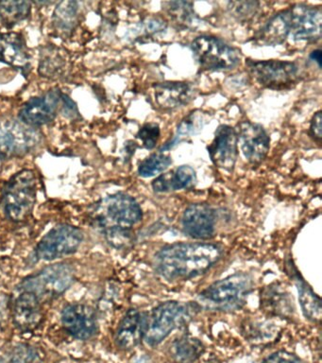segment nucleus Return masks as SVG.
<instances>
[{"label": "nucleus", "mask_w": 322, "mask_h": 363, "mask_svg": "<svg viewBox=\"0 0 322 363\" xmlns=\"http://www.w3.org/2000/svg\"><path fill=\"white\" fill-rule=\"evenodd\" d=\"M199 309L197 303L169 301L160 303L146 318L144 340L151 346L159 345L172 331L188 323Z\"/></svg>", "instance_id": "obj_4"}, {"label": "nucleus", "mask_w": 322, "mask_h": 363, "mask_svg": "<svg viewBox=\"0 0 322 363\" xmlns=\"http://www.w3.org/2000/svg\"><path fill=\"white\" fill-rule=\"evenodd\" d=\"M310 58L314 60L318 65L319 67H321V50H314L311 53Z\"/></svg>", "instance_id": "obj_37"}, {"label": "nucleus", "mask_w": 322, "mask_h": 363, "mask_svg": "<svg viewBox=\"0 0 322 363\" xmlns=\"http://www.w3.org/2000/svg\"><path fill=\"white\" fill-rule=\"evenodd\" d=\"M248 71L258 84L270 89L290 88L299 81V68L295 62L270 60L247 62Z\"/></svg>", "instance_id": "obj_9"}, {"label": "nucleus", "mask_w": 322, "mask_h": 363, "mask_svg": "<svg viewBox=\"0 0 322 363\" xmlns=\"http://www.w3.org/2000/svg\"><path fill=\"white\" fill-rule=\"evenodd\" d=\"M74 279V269L69 264L59 263L27 277L22 281L21 289L32 292L39 300L54 299L67 291Z\"/></svg>", "instance_id": "obj_6"}, {"label": "nucleus", "mask_w": 322, "mask_h": 363, "mask_svg": "<svg viewBox=\"0 0 322 363\" xmlns=\"http://www.w3.org/2000/svg\"><path fill=\"white\" fill-rule=\"evenodd\" d=\"M289 36L295 41H316L321 37L322 13L319 8L299 4L289 9Z\"/></svg>", "instance_id": "obj_11"}, {"label": "nucleus", "mask_w": 322, "mask_h": 363, "mask_svg": "<svg viewBox=\"0 0 322 363\" xmlns=\"http://www.w3.org/2000/svg\"><path fill=\"white\" fill-rule=\"evenodd\" d=\"M0 363H5L4 359H1V357H0Z\"/></svg>", "instance_id": "obj_38"}, {"label": "nucleus", "mask_w": 322, "mask_h": 363, "mask_svg": "<svg viewBox=\"0 0 322 363\" xmlns=\"http://www.w3.org/2000/svg\"><path fill=\"white\" fill-rule=\"evenodd\" d=\"M183 231L196 240L213 237L216 228V214L212 207L205 203L191 204L183 212Z\"/></svg>", "instance_id": "obj_16"}, {"label": "nucleus", "mask_w": 322, "mask_h": 363, "mask_svg": "<svg viewBox=\"0 0 322 363\" xmlns=\"http://www.w3.org/2000/svg\"><path fill=\"white\" fill-rule=\"evenodd\" d=\"M207 122L205 113L202 111H195L180 121L177 127L178 138L191 136L202 132V128Z\"/></svg>", "instance_id": "obj_30"}, {"label": "nucleus", "mask_w": 322, "mask_h": 363, "mask_svg": "<svg viewBox=\"0 0 322 363\" xmlns=\"http://www.w3.org/2000/svg\"><path fill=\"white\" fill-rule=\"evenodd\" d=\"M171 351L178 362L191 363L202 354L203 345L194 337H183L175 340Z\"/></svg>", "instance_id": "obj_26"}, {"label": "nucleus", "mask_w": 322, "mask_h": 363, "mask_svg": "<svg viewBox=\"0 0 322 363\" xmlns=\"http://www.w3.org/2000/svg\"><path fill=\"white\" fill-rule=\"evenodd\" d=\"M208 152L214 166L231 172L238 156L236 129L229 125H220L214 133L213 142L208 147Z\"/></svg>", "instance_id": "obj_14"}, {"label": "nucleus", "mask_w": 322, "mask_h": 363, "mask_svg": "<svg viewBox=\"0 0 322 363\" xmlns=\"http://www.w3.org/2000/svg\"><path fill=\"white\" fill-rule=\"evenodd\" d=\"M197 182L196 172L189 166H180L173 172L163 173L152 182L155 192L190 189Z\"/></svg>", "instance_id": "obj_21"}, {"label": "nucleus", "mask_w": 322, "mask_h": 363, "mask_svg": "<svg viewBox=\"0 0 322 363\" xmlns=\"http://www.w3.org/2000/svg\"><path fill=\"white\" fill-rule=\"evenodd\" d=\"M13 323L22 332L35 330L43 322L44 314L40 300L29 291H23L16 298L13 311Z\"/></svg>", "instance_id": "obj_17"}, {"label": "nucleus", "mask_w": 322, "mask_h": 363, "mask_svg": "<svg viewBox=\"0 0 322 363\" xmlns=\"http://www.w3.org/2000/svg\"><path fill=\"white\" fill-rule=\"evenodd\" d=\"M79 13L78 3L63 1L59 3L53 11V26L62 34H69L77 24Z\"/></svg>", "instance_id": "obj_23"}, {"label": "nucleus", "mask_w": 322, "mask_h": 363, "mask_svg": "<svg viewBox=\"0 0 322 363\" xmlns=\"http://www.w3.org/2000/svg\"><path fill=\"white\" fill-rule=\"evenodd\" d=\"M171 164V156L161 152L154 153L141 162L138 167V174L144 178L154 177L165 172Z\"/></svg>", "instance_id": "obj_28"}, {"label": "nucleus", "mask_w": 322, "mask_h": 363, "mask_svg": "<svg viewBox=\"0 0 322 363\" xmlns=\"http://www.w3.org/2000/svg\"><path fill=\"white\" fill-rule=\"evenodd\" d=\"M83 240V232L77 227L62 224L42 238L36 248V255L43 260L57 259L77 252Z\"/></svg>", "instance_id": "obj_10"}, {"label": "nucleus", "mask_w": 322, "mask_h": 363, "mask_svg": "<svg viewBox=\"0 0 322 363\" xmlns=\"http://www.w3.org/2000/svg\"><path fill=\"white\" fill-rule=\"evenodd\" d=\"M154 99L162 109L173 110L189 104L195 96L193 85L188 82H165L154 84Z\"/></svg>", "instance_id": "obj_18"}, {"label": "nucleus", "mask_w": 322, "mask_h": 363, "mask_svg": "<svg viewBox=\"0 0 322 363\" xmlns=\"http://www.w3.org/2000/svg\"><path fill=\"white\" fill-rule=\"evenodd\" d=\"M298 289L299 303L305 317L313 322H319L321 320V298L315 294L313 289L304 281L299 280Z\"/></svg>", "instance_id": "obj_27"}, {"label": "nucleus", "mask_w": 322, "mask_h": 363, "mask_svg": "<svg viewBox=\"0 0 322 363\" xmlns=\"http://www.w3.org/2000/svg\"><path fill=\"white\" fill-rule=\"evenodd\" d=\"M92 218L108 242L120 249L131 242L132 230L142 220V209L131 196L117 193L96 204Z\"/></svg>", "instance_id": "obj_2"}, {"label": "nucleus", "mask_w": 322, "mask_h": 363, "mask_svg": "<svg viewBox=\"0 0 322 363\" xmlns=\"http://www.w3.org/2000/svg\"><path fill=\"white\" fill-rule=\"evenodd\" d=\"M146 320L145 315L137 309H130L121 320L115 334V343L118 347L130 350L139 345L144 337Z\"/></svg>", "instance_id": "obj_19"}, {"label": "nucleus", "mask_w": 322, "mask_h": 363, "mask_svg": "<svg viewBox=\"0 0 322 363\" xmlns=\"http://www.w3.org/2000/svg\"><path fill=\"white\" fill-rule=\"evenodd\" d=\"M253 289V278L236 274L209 286L197 296V305L212 311H234L245 305Z\"/></svg>", "instance_id": "obj_3"}, {"label": "nucleus", "mask_w": 322, "mask_h": 363, "mask_svg": "<svg viewBox=\"0 0 322 363\" xmlns=\"http://www.w3.org/2000/svg\"><path fill=\"white\" fill-rule=\"evenodd\" d=\"M61 96L58 91L53 90L43 96L30 99L21 108L19 119L30 127L50 123L55 118Z\"/></svg>", "instance_id": "obj_15"}, {"label": "nucleus", "mask_w": 322, "mask_h": 363, "mask_svg": "<svg viewBox=\"0 0 322 363\" xmlns=\"http://www.w3.org/2000/svg\"><path fill=\"white\" fill-rule=\"evenodd\" d=\"M166 11L178 24L191 27L197 24V16L194 13L191 3L177 1L165 3Z\"/></svg>", "instance_id": "obj_29"}, {"label": "nucleus", "mask_w": 322, "mask_h": 363, "mask_svg": "<svg viewBox=\"0 0 322 363\" xmlns=\"http://www.w3.org/2000/svg\"><path fill=\"white\" fill-rule=\"evenodd\" d=\"M66 65L63 55L55 50H47L40 62V71L46 77H56L63 72Z\"/></svg>", "instance_id": "obj_32"}, {"label": "nucleus", "mask_w": 322, "mask_h": 363, "mask_svg": "<svg viewBox=\"0 0 322 363\" xmlns=\"http://www.w3.org/2000/svg\"><path fill=\"white\" fill-rule=\"evenodd\" d=\"M40 135L33 127L13 121H0V158L18 157L38 146Z\"/></svg>", "instance_id": "obj_8"}, {"label": "nucleus", "mask_w": 322, "mask_h": 363, "mask_svg": "<svg viewBox=\"0 0 322 363\" xmlns=\"http://www.w3.org/2000/svg\"><path fill=\"white\" fill-rule=\"evenodd\" d=\"M39 359L38 351L29 345H16L4 359L5 363H35Z\"/></svg>", "instance_id": "obj_31"}, {"label": "nucleus", "mask_w": 322, "mask_h": 363, "mask_svg": "<svg viewBox=\"0 0 322 363\" xmlns=\"http://www.w3.org/2000/svg\"><path fill=\"white\" fill-rule=\"evenodd\" d=\"M222 249L212 243H175L155 255L158 274L168 281L188 280L207 272L220 259Z\"/></svg>", "instance_id": "obj_1"}, {"label": "nucleus", "mask_w": 322, "mask_h": 363, "mask_svg": "<svg viewBox=\"0 0 322 363\" xmlns=\"http://www.w3.org/2000/svg\"><path fill=\"white\" fill-rule=\"evenodd\" d=\"M137 138L142 142L146 150L154 149L160 138V127L156 123H146L137 133Z\"/></svg>", "instance_id": "obj_33"}, {"label": "nucleus", "mask_w": 322, "mask_h": 363, "mask_svg": "<svg viewBox=\"0 0 322 363\" xmlns=\"http://www.w3.org/2000/svg\"><path fill=\"white\" fill-rule=\"evenodd\" d=\"M237 142L250 163H261L270 150V139L261 125L243 121L236 130Z\"/></svg>", "instance_id": "obj_12"}, {"label": "nucleus", "mask_w": 322, "mask_h": 363, "mask_svg": "<svg viewBox=\"0 0 322 363\" xmlns=\"http://www.w3.org/2000/svg\"><path fill=\"white\" fill-rule=\"evenodd\" d=\"M231 13L239 19H248L256 13L259 3L231 2Z\"/></svg>", "instance_id": "obj_34"}, {"label": "nucleus", "mask_w": 322, "mask_h": 363, "mask_svg": "<svg viewBox=\"0 0 322 363\" xmlns=\"http://www.w3.org/2000/svg\"><path fill=\"white\" fill-rule=\"evenodd\" d=\"M290 13L288 10L280 11L268 20L259 33V39L265 45L282 44L289 36Z\"/></svg>", "instance_id": "obj_22"}, {"label": "nucleus", "mask_w": 322, "mask_h": 363, "mask_svg": "<svg viewBox=\"0 0 322 363\" xmlns=\"http://www.w3.org/2000/svg\"><path fill=\"white\" fill-rule=\"evenodd\" d=\"M191 48L197 64L206 70H230L240 62L239 51L217 37H197Z\"/></svg>", "instance_id": "obj_7"}, {"label": "nucleus", "mask_w": 322, "mask_h": 363, "mask_svg": "<svg viewBox=\"0 0 322 363\" xmlns=\"http://www.w3.org/2000/svg\"><path fill=\"white\" fill-rule=\"evenodd\" d=\"M321 112L318 111V113H315L313 116L312 121L310 125V133L316 140H321Z\"/></svg>", "instance_id": "obj_36"}, {"label": "nucleus", "mask_w": 322, "mask_h": 363, "mask_svg": "<svg viewBox=\"0 0 322 363\" xmlns=\"http://www.w3.org/2000/svg\"><path fill=\"white\" fill-rule=\"evenodd\" d=\"M62 323L67 333L75 339L86 340L98 332L95 311L84 303H71L62 312Z\"/></svg>", "instance_id": "obj_13"}, {"label": "nucleus", "mask_w": 322, "mask_h": 363, "mask_svg": "<svg viewBox=\"0 0 322 363\" xmlns=\"http://www.w3.org/2000/svg\"><path fill=\"white\" fill-rule=\"evenodd\" d=\"M30 55L23 37L18 33L0 34V62L27 69Z\"/></svg>", "instance_id": "obj_20"}, {"label": "nucleus", "mask_w": 322, "mask_h": 363, "mask_svg": "<svg viewBox=\"0 0 322 363\" xmlns=\"http://www.w3.org/2000/svg\"><path fill=\"white\" fill-rule=\"evenodd\" d=\"M263 363H302V362L296 354L282 350L271 354Z\"/></svg>", "instance_id": "obj_35"}, {"label": "nucleus", "mask_w": 322, "mask_h": 363, "mask_svg": "<svg viewBox=\"0 0 322 363\" xmlns=\"http://www.w3.org/2000/svg\"><path fill=\"white\" fill-rule=\"evenodd\" d=\"M32 3L29 1H0V20L8 27H13L29 17Z\"/></svg>", "instance_id": "obj_25"}, {"label": "nucleus", "mask_w": 322, "mask_h": 363, "mask_svg": "<svg viewBox=\"0 0 322 363\" xmlns=\"http://www.w3.org/2000/svg\"><path fill=\"white\" fill-rule=\"evenodd\" d=\"M262 303L265 311L275 315L284 316L292 311L289 297L285 294V291H282L277 286L265 289L263 294Z\"/></svg>", "instance_id": "obj_24"}, {"label": "nucleus", "mask_w": 322, "mask_h": 363, "mask_svg": "<svg viewBox=\"0 0 322 363\" xmlns=\"http://www.w3.org/2000/svg\"><path fill=\"white\" fill-rule=\"evenodd\" d=\"M4 211L15 223L26 220L36 201V179L32 170H21L8 181L4 189Z\"/></svg>", "instance_id": "obj_5"}]
</instances>
